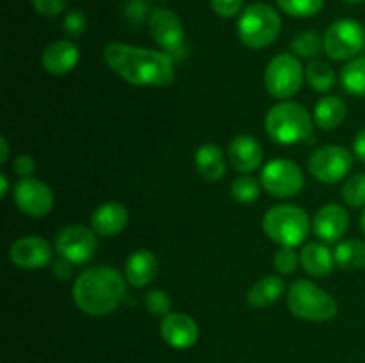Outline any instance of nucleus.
<instances>
[{"label":"nucleus","mask_w":365,"mask_h":363,"mask_svg":"<svg viewBox=\"0 0 365 363\" xmlns=\"http://www.w3.org/2000/svg\"><path fill=\"white\" fill-rule=\"evenodd\" d=\"M103 59L114 73L132 85L164 88L175 82L173 56L160 50L109 43L103 48Z\"/></svg>","instance_id":"obj_1"},{"label":"nucleus","mask_w":365,"mask_h":363,"mask_svg":"<svg viewBox=\"0 0 365 363\" xmlns=\"http://www.w3.org/2000/svg\"><path fill=\"white\" fill-rule=\"evenodd\" d=\"M127 295V278L110 265L86 269L73 283L75 305L84 313L103 317L120 308Z\"/></svg>","instance_id":"obj_2"},{"label":"nucleus","mask_w":365,"mask_h":363,"mask_svg":"<svg viewBox=\"0 0 365 363\" xmlns=\"http://www.w3.org/2000/svg\"><path fill=\"white\" fill-rule=\"evenodd\" d=\"M266 132L278 144L291 146L298 142H312L314 121L309 110L296 102H282L267 112Z\"/></svg>","instance_id":"obj_3"},{"label":"nucleus","mask_w":365,"mask_h":363,"mask_svg":"<svg viewBox=\"0 0 365 363\" xmlns=\"http://www.w3.org/2000/svg\"><path fill=\"white\" fill-rule=\"evenodd\" d=\"M262 228L267 237L282 248H296L307 241L312 221L302 206L277 205L264 214Z\"/></svg>","instance_id":"obj_4"},{"label":"nucleus","mask_w":365,"mask_h":363,"mask_svg":"<svg viewBox=\"0 0 365 363\" xmlns=\"http://www.w3.org/2000/svg\"><path fill=\"white\" fill-rule=\"evenodd\" d=\"M282 32V18L274 7L266 2H253L237 20V36L252 50H262L277 41Z\"/></svg>","instance_id":"obj_5"},{"label":"nucleus","mask_w":365,"mask_h":363,"mask_svg":"<svg viewBox=\"0 0 365 363\" xmlns=\"http://www.w3.org/2000/svg\"><path fill=\"white\" fill-rule=\"evenodd\" d=\"M289 310L294 317L310 322H327L337 315V301L310 280H296L289 288Z\"/></svg>","instance_id":"obj_6"},{"label":"nucleus","mask_w":365,"mask_h":363,"mask_svg":"<svg viewBox=\"0 0 365 363\" xmlns=\"http://www.w3.org/2000/svg\"><path fill=\"white\" fill-rule=\"evenodd\" d=\"M264 84L273 98L287 100L303 85V66L294 53H278L269 60L264 73Z\"/></svg>","instance_id":"obj_7"},{"label":"nucleus","mask_w":365,"mask_h":363,"mask_svg":"<svg viewBox=\"0 0 365 363\" xmlns=\"http://www.w3.org/2000/svg\"><path fill=\"white\" fill-rule=\"evenodd\" d=\"M324 52L331 60H351L365 46V28L360 21L342 18L324 32Z\"/></svg>","instance_id":"obj_8"},{"label":"nucleus","mask_w":365,"mask_h":363,"mask_svg":"<svg viewBox=\"0 0 365 363\" xmlns=\"http://www.w3.org/2000/svg\"><path fill=\"white\" fill-rule=\"evenodd\" d=\"M260 184L277 198H292L305 185L302 167L289 159H274L262 167Z\"/></svg>","instance_id":"obj_9"},{"label":"nucleus","mask_w":365,"mask_h":363,"mask_svg":"<svg viewBox=\"0 0 365 363\" xmlns=\"http://www.w3.org/2000/svg\"><path fill=\"white\" fill-rule=\"evenodd\" d=\"M353 167V153L348 148L327 144L317 148L309 159V171L323 184H337Z\"/></svg>","instance_id":"obj_10"},{"label":"nucleus","mask_w":365,"mask_h":363,"mask_svg":"<svg viewBox=\"0 0 365 363\" xmlns=\"http://www.w3.org/2000/svg\"><path fill=\"white\" fill-rule=\"evenodd\" d=\"M96 248H98V241H96L95 230L84 224H71V226L63 228L56 237V251L59 258L73 265H81L91 260Z\"/></svg>","instance_id":"obj_11"},{"label":"nucleus","mask_w":365,"mask_h":363,"mask_svg":"<svg viewBox=\"0 0 365 363\" xmlns=\"http://www.w3.org/2000/svg\"><path fill=\"white\" fill-rule=\"evenodd\" d=\"M150 34L153 41L170 56H178L184 50V25L182 20L166 7H157L150 13L148 18Z\"/></svg>","instance_id":"obj_12"},{"label":"nucleus","mask_w":365,"mask_h":363,"mask_svg":"<svg viewBox=\"0 0 365 363\" xmlns=\"http://www.w3.org/2000/svg\"><path fill=\"white\" fill-rule=\"evenodd\" d=\"M14 203L18 209L31 217H43L53 206V192L45 182L36 178H21L14 185Z\"/></svg>","instance_id":"obj_13"},{"label":"nucleus","mask_w":365,"mask_h":363,"mask_svg":"<svg viewBox=\"0 0 365 363\" xmlns=\"http://www.w3.org/2000/svg\"><path fill=\"white\" fill-rule=\"evenodd\" d=\"M52 246L43 237H21L9 248V260L20 269H41L52 262Z\"/></svg>","instance_id":"obj_14"},{"label":"nucleus","mask_w":365,"mask_h":363,"mask_svg":"<svg viewBox=\"0 0 365 363\" xmlns=\"http://www.w3.org/2000/svg\"><path fill=\"white\" fill-rule=\"evenodd\" d=\"M160 335L164 342L173 349H191L200 338V327L191 315L182 312H171L163 317Z\"/></svg>","instance_id":"obj_15"},{"label":"nucleus","mask_w":365,"mask_h":363,"mask_svg":"<svg viewBox=\"0 0 365 363\" xmlns=\"http://www.w3.org/2000/svg\"><path fill=\"white\" fill-rule=\"evenodd\" d=\"M349 228L348 210L337 203H328L321 206L312 221V230L317 237L328 244H335L346 235Z\"/></svg>","instance_id":"obj_16"},{"label":"nucleus","mask_w":365,"mask_h":363,"mask_svg":"<svg viewBox=\"0 0 365 363\" xmlns=\"http://www.w3.org/2000/svg\"><path fill=\"white\" fill-rule=\"evenodd\" d=\"M78 57V46L70 39H57V41L50 43L41 53V64L45 71L50 75H66L77 66Z\"/></svg>","instance_id":"obj_17"},{"label":"nucleus","mask_w":365,"mask_h":363,"mask_svg":"<svg viewBox=\"0 0 365 363\" xmlns=\"http://www.w3.org/2000/svg\"><path fill=\"white\" fill-rule=\"evenodd\" d=\"M262 146L252 135H237L228 144V162L235 171L252 173L262 164Z\"/></svg>","instance_id":"obj_18"},{"label":"nucleus","mask_w":365,"mask_h":363,"mask_svg":"<svg viewBox=\"0 0 365 363\" xmlns=\"http://www.w3.org/2000/svg\"><path fill=\"white\" fill-rule=\"evenodd\" d=\"M159 274V262L150 249H138L125 262V278L134 288L146 287Z\"/></svg>","instance_id":"obj_19"},{"label":"nucleus","mask_w":365,"mask_h":363,"mask_svg":"<svg viewBox=\"0 0 365 363\" xmlns=\"http://www.w3.org/2000/svg\"><path fill=\"white\" fill-rule=\"evenodd\" d=\"M128 223L127 206L118 201H109L100 205L91 216V228L96 235L114 237L125 230Z\"/></svg>","instance_id":"obj_20"},{"label":"nucleus","mask_w":365,"mask_h":363,"mask_svg":"<svg viewBox=\"0 0 365 363\" xmlns=\"http://www.w3.org/2000/svg\"><path fill=\"white\" fill-rule=\"evenodd\" d=\"M299 262L310 276L324 278L334 270L335 256L328 249V246L321 244V242H309L299 253Z\"/></svg>","instance_id":"obj_21"},{"label":"nucleus","mask_w":365,"mask_h":363,"mask_svg":"<svg viewBox=\"0 0 365 363\" xmlns=\"http://www.w3.org/2000/svg\"><path fill=\"white\" fill-rule=\"evenodd\" d=\"M195 164L198 173L207 182L221 180L227 173V160H225L223 149L216 144H210V142L196 149Z\"/></svg>","instance_id":"obj_22"},{"label":"nucleus","mask_w":365,"mask_h":363,"mask_svg":"<svg viewBox=\"0 0 365 363\" xmlns=\"http://www.w3.org/2000/svg\"><path fill=\"white\" fill-rule=\"evenodd\" d=\"M284 290L285 283L282 278L266 276L257 281V283H253V287L248 290V295H246V301L252 308L264 310L267 306L274 305L284 295Z\"/></svg>","instance_id":"obj_23"},{"label":"nucleus","mask_w":365,"mask_h":363,"mask_svg":"<svg viewBox=\"0 0 365 363\" xmlns=\"http://www.w3.org/2000/svg\"><path fill=\"white\" fill-rule=\"evenodd\" d=\"M348 107L341 96H323L314 109V121L323 130H334L346 120Z\"/></svg>","instance_id":"obj_24"},{"label":"nucleus","mask_w":365,"mask_h":363,"mask_svg":"<svg viewBox=\"0 0 365 363\" xmlns=\"http://www.w3.org/2000/svg\"><path fill=\"white\" fill-rule=\"evenodd\" d=\"M335 265L342 270H359L365 267V242L360 238H348L339 242L334 251Z\"/></svg>","instance_id":"obj_25"},{"label":"nucleus","mask_w":365,"mask_h":363,"mask_svg":"<svg viewBox=\"0 0 365 363\" xmlns=\"http://www.w3.org/2000/svg\"><path fill=\"white\" fill-rule=\"evenodd\" d=\"M341 84L353 96H365V57H355L341 70Z\"/></svg>","instance_id":"obj_26"},{"label":"nucleus","mask_w":365,"mask_h":363,"mask_svg":"<svg viewBox=\"0 0 365 363\" xmlns=\"http://www.w3.org/2000/svg\"><path fill=\"white\" fill-rule=\"evenodd\" d=\"M305 78L309 82V85L312 89L319 93H327L330 91L331 88L335 85V71L334 68L330 66L324 60H310L309 66L305 70Z\"/></svg>","instance_id":"obj_27"},{"label":"nucleus","mask_w":365,"mask_h":363,"mask_svg":"<svg viewBox=\"0 0 365 363\" xmlns=\"http://www.w3.org/2000/svg\"><path fill=\"white\" fill-rule=\"evenodd\" d=\"M291 48H292V52H294V56L307 57V59H310V57L319 56L321 50L324 48V41H323V38L317 34V32L305 31L292 39Z\"/></svg>","instance_id":"obj_28"},{"label":"nucleus","mask_w":365,"mask_h":363,"mask_svg":"<svg viewBox=\"0 0 365 363\" xmlns=\"http://www.w3.org/2000/svg\"><path fill=\"white\" fill-rule=\"evenodd\" d=\"M277 4L289 16L310 18L321 13L324 0H277Z\"/></svg>","instance_id":"obj_29"},{"label":"nucleus","mask_w":365,"mask_h":363,"mask_svg":"<svg viewBox=\"0 0 365 363\" xmlns=\"http://www.w3.org/2000/svg\"><path fill=\"white\" fill-rule=\"evenodd\" d=\"M260 196V184L257 178L242 174L232 184V198L237 203H253Z\"/></svg>","instance_id":"obj_30"},{"label":"nucleus","mask_w":365,"mask_h":363,"mask_svg":"<svg viewBox=\"0 0 365 363\" xmlns=\"http://www.w3.org/2000/svg\"><path fill=\"white\" fill-rule=\"evenodd\" d=\"M342 198L353 209L365 206V173H359L349 178L342 187Z\"/></svg>","instance_id":"obj_31"},{"label":"nucleus","mask_w":365,"mask_h":363,"mask_svg":"<svg viewBox=\"0 0 365 363\" xmlns=\"http://www.w3.org/2000/svg\"><path fill=\"white\" fill-rule=\"evenodd\" d=\"M145 306L155 317H166L168 313H171V299L160 288H153V290L146 292Z\"/></svg>","instance_id":"obj_32"},{"label":"nucleus","mask_w":365,"mask_h":363,"mask_svg":"<svg viewBox=\"0 0 365 363\" xmlns=\"http://www.w3.org/2000/svg\"><path fill=\"white\" fill-rule=\"evenodd\" d=\"M274 269L280 274H292L298 269L299 256L294 251V248H280L273 258Z\"/></svg>","instance_id":"obj_33"},{"label":"nucleus","mask_w":365,"mask_h":363,"mask_svg":"<svg viewBox=\"0 0 365 363\" xmlns=\"http://www.w3.org/2000/svg\"><path fill=\"white\" fill-rule=\"evenodd\" d=\"M86 27H88V20H86V14L81 9H71L64 18V32L70 38H81L84 34Z\"/></svg>","instance_id":"obj_34"},{"label":"nucleus","mask_w":365,"mask_h":363,"mask_svg":"<svg viewBox=\"0 0 365 363\" xmlns=\"http://www.w3.org/2000/svg\"><path fill=\"white\" fill-rule=\"evenodd\" d=\"M245 0H210V7L221 18L237 16L242 9Z\"/></svg>","instance_id":"obj_35"},{"label":"nucleus","mask_w":365,"mask_h":363,"mask_svg":"<svg viewBox=\"0 0 365 363\" xmlns=\"http://www.w3.org/2000/svg\"><path fill=\"white\" fill-rule=\"evenodd\" d=\"M68 6V0H32V7L41 16H57L63 13Z\"/></svg>","instance_id":"obj_36"},{"label":"nucleus","mask_w":365,"mask_h":363,"mask_svg":"<svg viewBox=\"0 0 365 363\" xmlns=\"http://www.w3.org/2000/svg\"><path fill=\"white\" fill-rule=\"evenodd\" d=\"M13 169H14V173L20 174L21 178L32 177L36 171L34 159H32L31 155H27V153H21V155H18L16 159H14Z\"/></svg>","instance_id":"obj_37"},{"label":"nucleus","mask_w":365,"mask_h":363,"mask_svg":"<svg viewBox=\"0 0 365 363\" xmlns=\"http://www.w3.org/2000/svg\"><path fill=\"white\" fill-rule=\"evenodd\" d=\"M353 155L365 164V128L355 135V141H353Z\"/></svg>","instance_id":"obj_38"},{"label":"nucleus","mask_w":365,"mask_h":363,"mask_svg":"<svg viewBox=\"0 0 365 363\" xmlns=\"http://www.w3.org/2000/svg\"><path fill=\"white\" fill-rule=\"evenodd\" d=\"M71 265H73V263H70V262H66V260L61 258V262L53 263V273H56L61 280H66L71 273Z\"/></svg>","instance_id":"obj_39"},{"label":"nucleus","mask_w":365,"mask_h":363,"mask_svg":"<svg viewBox=\"0 0 365 363\" xmlns=\"http://www.w3.org/2000/svg\"><path fill=\"white\" fill-rule=\"evenodd\" d=\"M0 162L2 164H6L7 162V159H9V142H7V139L4 137H0Z\"/></svg>","instance_id":"obj_40"},{"label":"nucleus","mask_w":365,"mask_h":363,"mask_svg":"<svg viewBox=\"0 0 365 363\" xmlns=\"http://www.w3.org/2000/svg\"><path fill=\"white\" fill-rule=\"evenodd\" d=\"M7 192H9V178L7 174H0V198H6Z\"/></svg>","instance_id":"obj_41"},{"label":"nucleus","mask_w":365,"mask_h":363,"mask_svg":"<svg viewBox=\"0 0 365 363\" xmlns=\"http://www.w3.org/2000/svg\"><path fill=\"white\" fill-rule=\"evenodd\" d=\"M360 228H362V231H364V235H365V209H364L362 216H360Z\"/></svg>","instance_id":"obj_42"},{"label":"nucleus","mask_w":365,"mask_h":363,"mask_svg":"<svg viewBox=\"0 0 365 363\" xmlns=\"http://www.w3.org/2000/svg\"><path fill=\"white\" fill-rule=\"evenodd\" d=\"M346 4H362V2H365V0H344Z\"/></svg>","instance_id":"obj_43"}]
</instances>
